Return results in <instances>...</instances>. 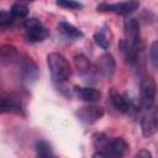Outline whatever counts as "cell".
<instances>
[{
  "label": "cell",
  "mask_w": 158,
  "mask_h": 158,
  "mask_svg": "<svg viewBox=\"0 0 158 158\" xmlns=\"http://www.w3.org/2000/svg\"><path fill=\"white\" fill-rule=\"evenodd\" d=\"M75 115L80 122L85 125H91L104 116V109L98 105H85L79 107Z\"/></svg>",
  "instance_id": "obj_7"
},
{
  "label": "cell",
  "mask_w": 158,
  "mask_h": 158,
  "mask_svg": "<svg viewBox=\"0 0 158 158\" xmlns=\"http://www.w3.org/2000/svg\"><path fill=\"white\" fill-rule=\"evenodd\" d=\"M128 151V143L122 137H116L110 139L107 147L104 152L105 157H123Z\"/></svg>",
  "instance_id": "obj_9"
},
{
  "label": "cell",
  "mask_w": 158,
  "mask_h": 158,
  "mask_svg": "<svg viewBox=\"0 0 158 158\" xmlns=\"http://www.w3.org/2000/svg\"><path fill=\"white\" fill-rule=\"evenodd\" d=\"M47 65L52 79L56 83H64L72 75V68L69 62L60 53L53 52L47 56Z\"/></svg>",
  "instance_id": "obj_1"
},
{
  "label": "cell",
  "mask_w": 158,
  "mask_h": 158,
  "mask_svg": "<svg viewBox=\"0 0 158 158\" xmlns=\"http://www.w3.org/2000/svg\"><path fill=\"white\" fill-rule=\"evenodd\" d=\"M56 4L63 9H69V10H77L83 7V4H80L77 0H56Z\"/></svg>",
  "instance_id": "obj_20"
},
{
  "label": "cell",
  "mask_w": 158,
  "mask_h": 158,
  "mask_svg": "<svg viewBox=\"0 0 158 158\" xmlns=\"http://www.w3.org/2000/svg\"><path fill=\"white\" fill-rule=\"evenodd\" d=\"M157 94V85L152 77H142L139 83V99L143 109L151 110L153 107Z\"/></svg>",
  "instance_id": "obj_3"
},
{
  "label": "cell",
  "mask_w": 158,
  "mask_h": 158,
  "mask_svg": "<svg viewBox=\"0 0 158 158\" xmlns=\"http://www.w3.org/2000/svg\"><path fill=\"white\" fill-rule=\"evenodd\" d=\"M11 14L14 15L15 19H25L28 15V6L27 2L23 0H17L16 2H14V5L11 6Z\"/></svg>",
  "instance_id": "obj_17"
},
{
  "label": "cell",
  "mask_w": 158,
  "mask_h": 158,
  "mask_svg": "<svg viewBox=\"0 0 158 158\" xmlns=\"http://www.w3.org/2000/svg\"><path fill=\"white\" fill-rule=\"evenodd\" d=\"M23 1H26V2H28V1H33V0H23Z\"/></svg>",
  "instance_id": "obj_24"
},
{
  "label": "cell",
  "mask_w": 158,
  "mask_h": 158,
  "mask_svg": "<svg viewBox=\"0 0 158 158\" xmlns=\"http://www.w3.org/2000/svg\"><path fill=\"white\" fill-rule=\"evenodd\" d=\"M149 57H151V62L154 67H158V41H154L151 44V49H149Z\"/></svg>",
  "instance_id": "obj_22"
},
{
  "label": "cell",
  "mask_w": 158,
  "mask_h": 158,
  "mask_svg": "<svg viewBox=\"0 0 158 158\" xmlns=\"http://www.w3.org/2000/svg\"><path fill=\"white\" fill-rule=\"evenodd\" d=\"M91 141H93V146L96 148V151H105L110 139L109 137L104 133V132H96L91 136Z\"/></svg>",
  "instance_id": "obj_18"
},
{
  "label": "cell",
  "mask_w": 158,
  "mask_h": 158,
  "mask_svg": "<svg viewBox=\"0 0 158 158\" xmlns=\"http://www.w3.org/2000/svg\"><path fill=\"white\" fill-rule=\"evenodd\" d=\"M110 100H111V104L114 105V107L116 110H118L120 112L128 114L133 110V104L131 102V100L128 99V96L126 94H121L116 90H111Z\"/></svg>",
  "instance_id": "obj_10"
},
{
  "label": "cell",
  "mask_w": 158,
  "mask_h": 158,
  "mask_svg": "<svg viewBox=\"0 0 158 158\" xmlns=\"http://www.w3.org/2000/svg\"><path fill=\"white\" fill-rule=\"evenodd\" d=\"M23 27H25V31H26L27 40L32 43L42 42L49 36L48 28L40 20H37L35 17L26 19L25 22H23Z\"/></svg>",
  "instance_id": "obj_2"
},
{
  "label": "cell",
  "mask_w": 158,
  "mask_h": 158,
  "mask_svg": "<svg viewBox=\"0 0 158 158\" xmlns=\"http://www.w3.org/2000/svg\"><path fill=\"white\" fill-rule=\"evenodd\" d=\"M14 21H15V17L11 14V11H5V10L1 11V14H0V25L2 27L10 26Z\"/></svg>",
  "instance_id": "obj_21"
},
{
  "label": "cell",
  "mask_w": 158,
  "mask_h": 158,
  "mask_svg": "<svg viewBox=\"0 0 158 158\" xmlns=\"http://www.w3.org/2000/svg\"><path fill=\"white\" fill-rule=\"evenodd\" d=\"M136 157H139V158H151V157H152V153H151V152H148L147 149L142 148L139 152H137V153H136Z\"/></svg>",
  "instance_id": "obj_23"
},
{
  "label": "cell",
  "mask_w": 158,
  "mask_h": 158,
  "mask_svg": "<svg viewBox=\"0 0 158 158\" xmlns=\"http://www.w3.org/2000/svg\"><path fill=\"white\" fill-rule=\"evenodd\" d=\"M17 64L20 67V75L23 83L26 84H32L37 80L38 78V68L37 64L33 62V59L27 56V54H22L20 56Z\"/></svg>",
  "instance_id": "obj_5"
},
{
  "label": "cell",
  "mask_w": 158,
  "mask_h": 158,
  "mask_svg": "<svg viewBox=\"0 0 158 158\" xmlns=\"http://www.w3.org/2000/svg\"><path fill=\"white\" fill-rule=\"evenodd\" d=\"M94 41L102 49H109L111 46V32L107 26H102L94 32Z\"/></svg>",
  "instance_id": "obj_14"
},
{
  "label": "cell",
  "mask_w": 158,
  "mask_h": 158,
  "mask_svg": "<svg viewBox=\"0 0 158 158\" xmlns=\"http://www.w3.org/2000/svg\"><path fill=\"white\" fill-rule=\"evenodd\" d=\"M116 69V62L110 53H104L99 57L96 63V70L106 78H111Z\"/></svg>",
  "instance_id": "obj_11"
},
{
  "label": "cell",
  "mask_w": 158,
  "mask_h": 158,
  "mask_svg": "<svg viewBox=\"0 0 158 158\" xmlns=\"http://www.w3.org/2000/svg\"><path fill=\"white\" fill-rule=\"evenodd\" d=\"M58 31L67 38H70V40H78V38H81L83 37V32L75 27L74 25L69 23V22H65V21H60L58 23Z\"/></svg>",
  "instance_id": "obj_15"
},
{
  "label": "cell",
  "mask_w": 158,
  "mask_h": 158,
  "mask_svg": "<svg viewBox=\"0 0 158 158\" xmlns=\"http://www.w3.org/2000/svg\"><path fill=\"white\" fill-rule=\"evenodd\" d=\"M139 7L138 0H126L121 2H101L98 5V11L100 12H114L117 15H130Z\"/></svg>",
  "instance_id": "obj_4"
},
{
  "label": "cell",
  "mask_w": 158,
  "mask_h": 158,
  "mask_svg": "<svg viewBox=\"0 0 158 158\" xmlns=\"http://www.w3.org/2000/svg\"><path fill=\"white\" fill-rule=\"evenodd\" d=\"M74 64H75L78 72L81 75H88L91 72V69H93L90 60L84 54H81V53H79V54H77L74 57Z\"/></svg>",
  "instance_id": "obj_16"
},
{
  "label": "cell",
  "mask_w": 158,
  "mask_h": 158,
  "mask_svg": "<svg viewBox=\"0 0 158 158\" xmlns=\"http://www.w3.org/2000/svg\"><path fill=\"white\" fill-rule=\"evenodd\" d=\"M74 91L81 100L86 102H96L101 98V93L98 89L90 86H75Z\"/></svg>",
  "instance_id": "obj_12"
},
{
  "label": "cell",
  "mask_w": 158,
  "mask_h": 158,
  "mask_svg": "<svg viewBox=\"0 0 158 158\" xmlns=\"http://www.w3.org/2000/svg\"><path fill=\"white\" fill-rule=\"evenodd\" d=\"M141 130L144 137H151L158 132V107L149 111L142 117Z\"/></svg>",
  "instance_id": "obj_8"
},
{
  "label": "cell",
  "mask_w": 158,
  "mask_h": 158,
  "mask_svg": "<svg viewBox=\"0 0 158 158\" xmlns=\"http://www.w3.org/2000/svg\"><path fill=\"white\" fill-rule=\"evenodd\" d=\"M0 53H1V63L4 65L17 63V60L21 56V53L17 51V48L11 44H2Z\"/></svg>",
  "instance_id": "obj_13"
},
{
  "label": "cell",
  "mask_w": 158,
  "mask_h": 158,
  "mask_svg": "<svg viewBox=\"0 0 158 158\" xmlns=\"http://www.w3.org/2000/svg\"><path fill=\"white\" fill-rule=\"evenodd\" d=\"M23 102L17 93H4L1 95V112L2 114H22Z\"/></svg>",
  "instance_id": "obj_6"
},
{
  "label": "cell",
  "mask_w": 158,
  "mask_h": 158,
  "mask_svg": "<svg viewBox=\"0 0 158 158\" xmlns=\"http://www.w3.org/2000/svg\"><path fill=\"white\" fill-rule=\"evenodd\" d=\"M35 149H36L37 156H40V157H52V156H54L51 144L44 139H38L35 144Z\"/></svg>",
  "instance_id": "obj_19"
}]
</instances>
